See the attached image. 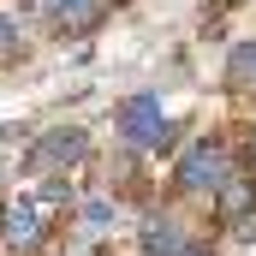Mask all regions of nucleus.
I'll return each mask as SVG.
<instances>
[{"label":"nucleus","mask_w":256,"mask_h":256,"mask_svg":"<svg viewBox=\"0 0 256 256\" xmlns=\"http://www.w3.org/2000/svg\"><path fill=\"white\" fill-rule=\"evenodd\" d=\"M66 202H72V191H66L60 179H48L42 191H30V196H18V202L0 214V232H6V244H18V250L42 244V238H48V220L60 214Z\"/></svg>","instance_id":"obj_1"},{"label":"nucleus","mask_w":256,"mask_h":256,"mask_svg":"<svg viewBox=\"0 0 256 256\" xmlns=\"http://www.w3.org/2000/svg\"><path fill=\"white\" fill-rule=\"evenodd\" d=\"M232 173V149L220 143V137H202L191 155L179 161V173H173V185L179 191H220V179Z\"/></svg>","instance_id":"obj_2"},{"label":"nucleus","mask_w":256,"mask_h":256,"mask_svg":"<svg viewBox=\"0 0 256 256\" xmlns=\"http://www.w3.org/2000/svg\"><path fill=\"white\" fill-rule=\"evenodd\" d=\"M84 149H90V137L78 126H60V131H42L36 143H30V155H24V173L30 179H48V173H60L72 161H84Z\"/></svg>","instance_id":"obj_3"},{"label":"nucleus","mask_w":256,"mask_h":256,"mask_svg":"<svg viewBox=\"0 0 256 256\" xmlns=\"http://www.w3.org/2000/svg\"><path fill=\"white\" fill-rule=\"evenodd\" d=\"M214 214H220V220H250L256 214V173L232 167V173L220 179V191H214Z\"/></svg>","instance_id":"obj_4"},{"label":"nucleus","mask_w":256,"mask_h":256,"mask_svg":"<svg viewBox=\"0 0 256 256\" xmlns=\"http://www.w3.org/2000/svg\"><path fill=\"white\" fill-rule=\"evenodd\" d=\"M102 12H108V0H54L48 24H54V36H84L102 24Z\"/></svg>","instance_id":"obj_5"},{"label":"nucleus","mask_w":256,"mask_h":256,"mask_svg":"<svg viewBox=\"0 0 256 256\" xmlns=\"http://www.w3.org/2000/svg\"><path fill=\"white\" fill-rule=\"evenodd\" d=\"M161 126H167V120H161V102H155V96H131L126 108H120V131H126L131 143H155Z\"/></svg>","instance_id":"obj_6"},{"label":"nucleus","mask_w":256,"mask_h":256,"mask_svg":"<svg viewBox=\"0 0 256 256\" xmlns=\"http://www.w3.org/2000/svg\"><path fill=\"white\" fill-rule=\"evenodd\" d=\"M179 244H185V238H179L173 220H149V226H143V250L149 256H179Z\"/></svg>","instance_id":"obj_7"},{"label":"nucleus","mask_w":256,"mask_h":256,"mask_svg":"<svg viewBox=\"0 0 256 256\" xmlns=\"http://www.w3.org/2000/svg\"><path fill=\"white\" fill-rule=\"evenodd\" d=\"M226 84H232V90H256V42H244V48L226 60Z\"/></svg>","instance_id":"obj_8"},{"label":"nucleus","mask_w":256,"mask_h":256,"mask_svg":"<svg viewBox=\"0 0 256 256\" xmlns=\"http://www.w3.org/2000/svg\"><path fill=\"white\" fill-rule=\"evenodd\" d=\"M6 60H18V24L12 18H0V66Z\"/></svg>","instance_id":"obj_9"},{"label":"nucleus","mask_w":256,"mask_h":256,"mask_svg":"<svg viewBox=\"0 0 256 256\" xmlns=\"http://www.w3.org/2000/svg\"><path fill=\"white\" fill-rule=\"evenodd\" d=\"M84 220H90V226H108V220H114V202H108V196L84 202Z\"/></svg>","instance_id":"obj_10"},{"label":"nucleus","mask_w":256,"mask_h":256,"mask_svg":"<svg viewBox=\"0 0 256 256\" xmlns=\"http://www.w3.org/2000/svg\"><path fill=\"white\" fill-rule=\"evenodd\" d=\"M179 256H208V244H179Z\"/></svg>","instance_id":"obj_11"},{"label":"nucleus","mask_w":256,"mask_h":256,"mask_svg":"<svg viewBox=\"0 0 256 256\" xmlns=\"http://www.w3.org/2000/svg\"><path fill=\"white\" fill-rule=\"evenodd\" d=\"M214 6H238V0H214Z\"/></svg>","instance_id":"obj_12"},{"label":"nucleus","mask_w":256,"mask_h":256,"mask_svg":"<svg viewBox=\"0 0 256 256\" xmlns=\"http://www.w3.org/2000/svg\"><path fill=\"white\" fill-rule=\"evenodd\" d=\"M0 179H6V155H0Z\"/></svg>","instance_id":"obj_13"}]
</instances>
